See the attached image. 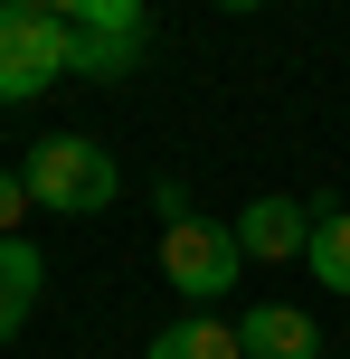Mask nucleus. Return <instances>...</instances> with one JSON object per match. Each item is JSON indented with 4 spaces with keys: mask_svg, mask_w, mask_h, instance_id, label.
Here are the masks:
<instances>
[{
    "mask_svg": "<svg viewBox=\"0 0 350 359\" xmlns=\"http://www.w3.org/2000/svg\"><path fill=\"white\" fill-rule=\"evenodd\" d=\"M19 180H29V198L48 217H105L114 189H123V170H114V151L95 142V133H48Z\"/></svg>",
    "mask_w": 350,
    "mask_h": 359,
    "instance_id": "1",
    "label": "nucleus"
},
{
    "mask_svg": "<svg viewBox=\"0 0 350 359\" xmlns=\"http://www.w3.org/2000/svg\"><path fill=\"white\" fill-rule=\"evenodd\" d=\"M57 76H76V19L0 0V104H38Z\"/></svg>",
    "mask_w": 350,
    "mask_h": 359,
    "instance_id": "2",
    "label": "nucleus"
},
{
    "mask_svg": "<svg viewBox=\"0 0 350 359\" xmlns=\"http://www.w3.org/2000/svg\"><path fill=\"white\" fill-rule=\"evenodd\" d=\"M161 274H170L180 303H218V293L246 274V246H237V227H218V217H180V227H161Z\"/></svg>",
    "mask_w": 350,
    "mask_h": 359,
    "instance_id": "3",
    "label": "nucleus"
},
{
    "mask_svg": "<svg viewBox=\"0 0 350 359\" xmlns=\"http://www.w3.org/2000/svg\"><path fill=\"white\" fill-rule=\"evenodd\" d=\"M227 227H237V246L256 255V265H303V246H313V198L265 189V198H246Z\"/></svg>",
    "mask_w": 350,
    "mask_h": 359,
    "instance_id": "4",
    "label": "nucleus"
},
{
    "mask_svg": "<svg viewBox=\"0 0 350 359\" xmlns=\"http://www.w3.org/2000/svg\"><path fill=\"white\" fill-rule=\"evenodd\" d=\"M237 341H246V359H322V331L303 303H256L237 322Z\"/></svg>",
    "mask_w": 350,
    "mask_h": 359,
    "instance_id": "5",
    "label": "nucleus"
},
{
    "mask_svg": "<svg viewBox=\"0 0 350 359\" xmlns=\"http://www.w3.org/2000/svg\"><path fill=\"white\" fill-rule=\"evenodd\" d=\"M38 293H48V255H38L29 236H0V350L19 341V322L38 312Z\"/></svg>",
    "mask_w": 350,
    "mask_h": 359,
    "instance_id": "6",
    "label": "nucleus"
},
{
    "mask_svg": "<svg viewBox=\"0 0 350 359\" xmlns=\"http://www.w3.org/2000/svg\"><path fill=\"white\" fill-rule=\"evenodd\" d=\"M142 359H246V341H237V322H218V312H180L170 331H152Z\"/></svg>",
    "mask_w": 350,
    "mask_h": 359,
    "instance_id": "7",
    "label": "nucleus"
},
{
    "mask_svg": "<svg viewBox=\"0 0 350 359\" xmlns=\"http://www.w3.org/2000/svg\"><path fill=\"white\" fill-rule=\"evenodd\" d=\"M303 265H313L322 293L350 303V208H341V198H313V246H303Z\"/></svg>",
    "mask_w": 350,
    "mask_h": 359,
    "instance_id": "8",
    "label": "nucleus"
},
{
    "mask_svg": "<svg viewBox=\"0 0 350 359\" xmlns=\"http://www.w3.org/2000/svg\"><path fill=\"white\" fill-rule=\"evenodd\" d=\"M76 38H133L142 48V0H76Z\"/></svg>",
    "mask_w": 350,
    "mask_h": 359,
    "instance_id": "9",
    "label": "nucleus"
},
{
    "mask_svg": "<svg viewBox=\"0 0 350 359\" xmlns=\"http://www.w3.org/2000/svg\"><path fill=\"white\" fill-rule=\"evenodd\" d=\"M133 67H142L133 38H76V76H133Z\"/></svg>",
    "mask_w": 350,
    "mask_h": 359,
    "instance_id": "10",
    "label": "nucleus"
},
{
    "mask_svg": "<svg viewBox=\"0 0 350 359\" xmlns=\"http://www.w3.org/2000/svg\"><path fill=\"white\" fill-rule=\"evenodd\" d=\"M152 217H161V227L199 217V198H189V180H180V170H170V180H152Z\"/></svg>",
    "mask_w": 350,
    "mask_h": 359,
    "instance_id": "11",
    "label": "nucleus"
},
{
    "mask_svg": "<svg viewBox=\"0 0 350 359\" xmlns=\"http://www.w3.org/2000/svg\"><path fill=\"white\" fill-rule=\"evenodd\" d=\"M38 208V198H29V180H19V170H0V236H19V217H29Z\"/></svg>",
    "mask_w": 350,
    "mask_h": 359,
    "instance_id": "12",
    "label": "nucleus"
},
{
    "mask_svg": "<svg viewBox=\"0 0 350 359\" xmlns=\"http://www.w3.org/2000/svg\"><path fill=\"white\" fill-rule=\"evenodd\" d=\"M19 10H48V19H76V0H19Z\"/></svg>",
    "mask_w": 350,
    "mask_h": 359,
    "instance_id": "13",
    "label": "nucleus"
},
{
    "mask_svg": "<svg viewBox=\"0 0 350 359\" xmlns=\"http://www.w3.org/2000/svg\"><path fill=\"white\" fill-rule=\"evenodd\" d=\"M218 10H237V19H246V10H265V0H218Z\"/></svg>",
    "mask_w": 350,
    "mask_h": 359,
    "instance_id": "14",
    "label": "nucleus"
}]
</instances>
